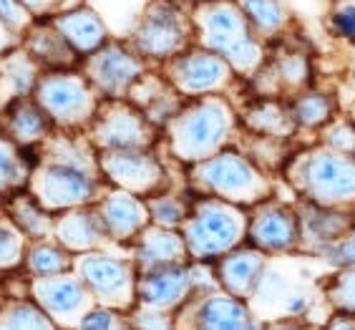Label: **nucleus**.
Returning <instances> with one entry per match:
<instances>
[{
	"label": "nucleus",
	"mask_w": 355,
	"mask_h": 330,
	"mask_svg": "<svg viewBox=\"0 0 355 330\" xmlns=\"http://www.w3.org/2000/svg\"><path fill=\"white\" fill-rule=\"evenodd\" d=\"M18 46H23V33H18V31H13L8 23L0 21V58H3L8 51L18 49Z\"/></svg>",
	"instance_id": "45"
},
{
	"label": "nucleus",
	"mask_w": 355,
	"mask_h": 330,
	"mask_svg": "<svg viewBox=\"0 0 355 330\" xmlns=\"http://www.w3.org/2000/svg\"><path fill=\"white\" fill-rule=\"evenodd\" d=\"M21 3L33 13V18L61 13V6H63V0H21Z\"/></svg>",
	"instance_id": "44"
},
{
	"label": "nucleus",
	"mask_w": 355,
	"mask_h": 330,
	"mask_svg": "<svg viewBox=\"0 0 355 330\" xmlns=\"http://www.w3.org/2000/svg\"><path fill=\"white\" fill-rule=\"evenodd\" d=\"M6 96H3V91H0V111H3V106H6Z\"/></svg>",
	"instance_id": "46"
},
{
	"label": "nucleus",
	"mask_w": 355,
	"mask_h": 330,
	"mask_svg": "<svg viewBox=\"0 0 355 330\" xmlns=\"http://www.w3.org/2000/svg\"><path fill=\"white\" fill-rule=\"evenodd\" d=\"M189 250H187V240L182 232H174V227H162L154 225L139 232L137 237V268L151 270L159 265H174V262H184Z\"/></svg>",
	"instance_id": "23"
},
{
	"label": "nucleus",
	"mask_w": 355,
	"mask_h": 330,
	"mask_svg": "<svg viewBox=\"0 0 355 330\" xmlns=\"http://www.w3.org/2000/svg\"><path fill=\"white\" fill-rule=\"evenodd\" d=\"M199 43L225 55L237 71H254L262 61V51L252 33V23L237 0H205L197 3L191 15Z\"/></svg>",
	"instance_id": "2"
},
{
	"label": "nucleus",
	"mask_w": 355,
	"mask_h": 330,
	"mask_svg": "<svg viewBox=\"0 0 355 330\" xmlns=\"http://www.w3.org/2000/svg\"><path fill=\"white\" fill-rule=\"evenodd\" d=\"M194 277L191 268L184 262L174 265H159V268L141 270L137 277V303L144 310H159L169 313L179 308L187 297L194 293Z\"/></svg>",
	"instance_id": "15"
},
{
	"label": "nucleus",
	"mask_w": 355,
	"mask_h": 330,
	"mask_svg": "<svg viewBox=\"0 0 355 330\" xmlns=\"http://www.w3.org/2000/svg\"><path fill=\"white\" fill-rule=\"evenodd\" d=\"M98 166L106 182L139 197L164 189L166 172L162 162L146 149H98Z\"/></svg>",
	"instance_id": "13"
},
{
	"label": "nucleus",
	"mask_w": 355,
	"mask_h": 330,
	"mask_svg": "<svg viewBox=\"0 0 355 330\" xmlns=\"http://www.w3.org/2000/svg\"><path fill=\"white\" fill-rule=\"evenodd\" d=\"M33 164L23 157V146L0 131V194H13L28 186Z\"/></svg>",
	"instance_id": "28"
},
{
	"label": "nucleus",
	"mask_w": 355,
	"mask_h": 330,
	"mask_svg": "<svg viewBox=\"0 0 355 330\" xmlns=\"http://www.w3.org/2000/svg\"><path fill=\"white\" fill-rule=\"evenodd\" d=\"M8 214L28 240H46L48 234L53 232V214L43 209L31 192L15 194Z\"/></svg>",
	"instance_id": "27"
},
{
	"label": "nucleus",
	"mask_w": 355,
	"mask_h": 330,
	"mask_svg": "<svg viewBox=\"0 0 355 330\" xmlns=\"http://www.w3.org/2000/svg\"><path fill=\"white\" fill-rule=\"evenodd\" d=\"M96 212L101 217V225L106 229V237L116 242H129L139 237L151 214L146 202L139 200V194H131L126 189H114L109 194H101V200L96 202Z\"/></svg>",
	"instance_id": "17"
},
{
	"label": "nucleus",
	"mask_w": 355,
	"mask_h": 330,
	"mask_svg": "<svg viewBox=\"0 0 355 330\" xmlns=\"http://www.w3.org/2000/svg\"><path fill=\"white\" fill-rule=\"evenodd\" d=\"M322 146L355 157V121H335L322 134Z\"/></svg>",
	"instance_id": "38"
},
{
	"label": "nucleus",
	"mask_w": 355,
	"mask_h": 330,
	"mask_svg": "<svg viewBox=\"0 0 355 330\" xmlns=\"http://www.w3.org/2000/svg\"><path fill=\"white\" fill-rule=\"evenodd\" d=\"M322 257H328L330 265H338V268H348V265H355V229L348 232L343 240L333 242L330 248L322 250Z\"/></svg>",
	"instance_id": "42"
},
{
	"label": "nucleus",
	"mask_w": 355,
	"mask_h": 330,
	"mask_svg": "<svg viewBox=\"0 0 355 330\" xmlns=\"http://www.w3.org/2000/svg\"><path fill=\"white\" fill-rule=\"evenodd\" d=\"M157 139V126L144 109L123 103V98H106L91 121V141L96 149H146Z\"/></svg>",
	"instance_id": "10"
},
{
	"label": "nucleus",
	"mask_w": 355,
	"mask_h": 330,
	"mask_svg": "<svg viewBox=\"0 0 355 330\" xmlns=\"http://www.w3.org/2000/svg\"><path fill=\"white\" fill-rule=\"evenodd\" d=\"M23 46L48 71L73 69L76 61H78V53L73 51V46L63 38V33L51 21L41 23V26H31Z\"/></svg>",
	"instance_id": "24"
},
{
	"label": "nucleus",
	"mask_w": 355,
	"mask_h": 330,
	"mask_svg": "<svg viewBox=\"0 0 355 330\" xmlns=\"http://www.w3.org/2000/svg\"><path fill=\"white\" fill-rule=\"evenodd\" d=\"M232 63L225 55L199 46V49H184L169 58L166 78L182 96H207L225 91L232 78Z\"/></svg>",
	"instance_id": "12"
},
{
	"label": "nucleus",
	"mask_w": 355,
	"mask_h": 330,
	"mask_svg": "<svg viewBox=\"0 0 355 330\" xmlns=\"http://www.w3.org/2000/svg\"><path fill=\"white\" fill-rule=\"evenodd\" d=\"M31 295L48 315L53 318L55 325H76L81 318L96 305V297L86 288V282L76 272H55V275L31 277Z\"/></svg>",
	"instance_id": "14"
},
{
	"label": "nucleus",
	"mask_w": 355,
	"mask_h": 330,
	"mask_svg": "<svg viewBox=\"0 0 355 330\" xmlns=\"http://www.w3.org/2000/svg\"><path fill=\"white\" fill-rule=\"evenodd\" d=\"M242 10L247 13L252 28L262 35L280 33L287 23V8L280 0H239Z\"/></svg>",
	"instance_id": "33"
},
{
	"label": "nucleus",
	"mask_w": 355,
	"mask_h": 330,
	"mask_svg": "<svg viewBox=\"0 0 355 330\" xmlns=\"http://www.w3.org/2000/svg\"><path fill=\"white\" fill-rule=\"evenodd\" d=\"M290 114L295 119V126H305V129H318L325 126L335 114V98L330 94H318V91H308L300 94L290 106Z\"/></svg>",
	"instance_id": "31"
},
{
	"label": "nucleus",
	"mask_w": 355,
	"mask_h": 330,
	"mask_svg": "<svg viewBox=\"0 0 355 330\" xmlns=\"http://www.w3.org/2000/svg\"><path fill=\"white\" fill-rule=\"evenodd\" d=\"M275 71H277V78L285 83L287 89H300L310 78V61L302 51H287L277 58Z\"/></svg>",
	"instance_id": "35"
},
{
	"label": "nucleus",
	"mask_w": 355,
	"mask_h": 330,
	"mask_svg": "<svg viewBox=\"0 0 355 330\" xmlns=\"http://www.w3.org/2000/svg\"><path fill=\"white\" fill-rule=\"evenodd\" d=\"M232 119L230 103L219 94H207L189 106H182L177 116L166 124L171 154L187 164H197L222 152L232 131Z\"/></svg>",
	"instance_id": "3"
},
{
	"label": "nucleus",
	"mask_w": 355,
	"mask_h": 330,
	"mask_svg": "<svg viewBox=\"0 0 355 330\" xmlns=\"http://www.w3.org/2000/svg\"><path fill=\"white\" fill-rule=\"evenodd\" d=\"M191 28L194 23L171 0H149L131 33V49L144 58L169 61L189 46Z\"/></svg>",
	"instance_id": "8"
},
{
	"label": "nucleus",
	"mask_w": 355,
	"mask_h": 330,
	"mask_svg": "<svg viewBox=\"0 0 355 330\" xmlns=\"http://www.w3.org/2000/svg\"><path fill=\"white\" fill-rule=\"evenodd\" d=\"M144 202L149 207L151 222H154V225H162V227H179V225H184V220L191 212L189 205H187L182 197H177V194L157 192V194L144 197Z\"/></svg>",
	"instance_id": "34"
},
{
	"label": "nucleus",
	"mask_w": 355,
	"mask_h": 330,
	"mask_svg": "<svg viewBox=\"0 0 355 330\" xmlns=\"http://www.w3.org/2000/svg\"><path fill=\"white\" fill-rule=\"evenodd\" d=\"M0 21L8 23L18 33H28L33 26V13L21 0H0Z\"/></svg>",
	"instance_id": "40"
},
{
	"label": "nucleus",
	"mask_w": 355,
	"mask_h": 330,
	"mask_svg": "<svg viewBox=\"0 0 355 330\" xmlns=\"http://www.w3.org/2000/svg\"><path fill=\"white\" fill-rule=\"evenodd\" d=\"M76 275L86 282L98 305L116 310H129L137 303V270L126 260L106 252H78L73 257Z\"/></svg>",
	"instance_id": "9"
},
{
	"label": "nucleus",
	"mask_w": 355,
	"mask_h": 330,
	"mask_svg": "<svg viewBox=\"0 0 355 330\" xmlns=\"http://www.w3.org/2000/svg\"><path fill=\"white\" fill-rule=\"evenodd\" d=\"M247 240L262 252H290L300 240V220L290 207L267 202L247 222Z\"/></svg>",
	"instance_id": "16"
},
{
	"label": "nucleus",
	"mask_w": 355,
	"mask_h": 330,
	"mask_svg": "<svg viewBox=\"0 0 355 330\" xmlns=\"http://www.w3.org/2000/svg\"><path fill=\"white\" fill-rule=\"evenodd\" d=\"M98 96L101 94L91 86L89 78L73 69L46 71L33 89V98L61 129H78L91 124L101 106Z\"/></svg>",
	"instance_id": "6"
},
{
	"label": "nucleus",
	"mask_w": 355,
	"mask_h": 330,
	"mask_svg": "<svg viewBox=\"0 0 355 330\" xmlns=\"http://www.w3.org/2000/svg\"><path fill=\"white\" fill-rule=\"evenodd\" d=\"M297 220H300V237L313 242L318 252H322L333 242L343 240L345 234L355 229V217L350 212H340V209L310 200H305Z\"/></svg>",
	"instance_id": "21"
},
{
	"label": "nucleus",
	"mask_w": 355,
	"mask_h": 330,
	"mask_svg": "<svg viewBox=\"0 0 355 330\" xmlns=\"http://www.w3.org/2000/svg\"><path fill=\"white\" fill-rule=\"evenodd\" d=\"M290 182L302 197L318 205L335 207L355 200V157L328 146L302 154L290 166Z\"/></svg>",
	"instance_id": "5"
},
{
	"label": "nucleus",
	"mask_w": 355,
	"mask_h": 330,
	"mask_svg": "<svg viewBox=\"0 0 355 330\" xmlns=\"http://www.w3.org/2000/svg\"><path fill=\"white\" fill-rule=\"evenodd\" d=\"M98 154L71 137H46V152L28 179V192L51 214L101 200Z\"/></svg>",
	"instance_id": "1"
},
{
	"label": "nucleus",
	"mask_w": 355,
	"mask_h": 330,
	"mask_svg": "<svg viewBox=\"0 0 355 330\" xmlns=\"http://www.w3.org/2000/svg\"><path fill=\"white\" fill-rule=\"evenodd\" d=\"M58 31L63 33V38L73 46V51L78 55H89L94 51H98L103 43L109 41V28L103 23V18L96 13L94 8H73V10H61L51 18Z\"/></svg>",
	"instance_id": "22"
},
{
	"label": "nucleus",
	"mask_w": 355,
	"mask_h": 330,
	"mask_svg": "<svg viewBox=\"0 0 355 330\" xmlns=\"http://www.w3.org/2000/svg\"><path fill=\"white\" fill-rule=\"evenodd\" d=\"M69 268H73V252H69L63 245L35 240L26 252V270L31 272V277L55 275Z\"/></svg>",
	"instance_id": "29"
},
{
	"label": "nucleus",
	"mask_w": 355,
	"mask_h": 330,
	"mask_svg": "<svg viewBox=\"0 0 355 330\" xmlns=\"http://www.w3.org/2000/svg\"><path fill=\"white\" fill-rule=\"evenodd\" d=\"M53 121L33 96H15L0 111V131L23 149L43 144L53 131Z\"/></svg>",
	"instance_id": "18"
},
{
	"label": "nucleus",
	"mask_w": 355,
	"mask_h": 330,
	"mask_svg": "<svg viewBox=\"0 0 355 330\" xmlns=\"http://www.w3.org/2000/svg\"><path fill=\"white\" fill-rule=\"evenodd\" d=\"M353 78H355V61H353Z\"/></svg>",
	"instance_id": "47"
},
{
	"label": "nucleus",
	"mask_w": 355,
	"mask_h": 330,
	"mask_svg": "<svg viewBox=\"0 0 355 330\" xmlns=\"http://www.w3.org/2000/svg\"><path fill=\"white\" fill-rule=\"evenodd\" d=\"M23 237L13 220H0V272L23 265Z\"/></svg>",
	"instance_id": "36"
},
{
	"label": "nucleus",
	"mask_w": 355,
	"mask_h": 330,
	"mask_svg": "<svg viewBox=\"0 0 355 330\" xmlns=\"http://www.w3.org/2000/svg\"><path fill=\"white\" fill-rule=\"evenodd\" d=\"M0 328H58L53 318L41 305L31 300H6L0 303Z\"/></svg>",
	"instance_id": "32"
},
{
	"label": "nucleus",
	"mask_w": 355,
	"mask_h": 330,
	"mask_svg": "<svg viewBox=\"0 0 355 330\" xmlns=\"http://www.w3.org/2000/svg\"><path fill=\"white\" fill-rule=\"evenodd\" d=\"M330 28L335 35L355 41V0H338L330 13Z\"/></svg>",
	"instance_id": "41"
},
{
	"label": "nucleus",
	"mask_w": 355,
	"mask_h": 330,
	"mask_svg": "<svg viewBox=\"0 0 355 330\" xmlns=\"http://www.w3.org/2000/svg\"><path fill=\"white\" fill-rule=\"evenodd\" d=\"M267 262L265 252L260 248H242V250H230L222 254L217 268V282L219 288L237 297H250L260 282L262 272H265Z\"/></svg>",
	"instance_id": "20"
},
{
	"label": "nucleus",
	"mask_w": 355,
	"mask_h": 330,
	"mask_svg": "<svg viewBox=\"0 0 355 330\" xmlns=\"http://www.w3.org/2000/svg\"><path fill=\"white\" fill-rule=\"evenodd\" d=\"M197 328L207 330H230V328H254L252 310L242 303V297L230 295V293H209V295L199 303L197 313Z\"/></svg>",
	"instance_id": "25"
},
{
	"label": "nucleus",
	"mask_w": 355,
	"mask_h": 330,
	"mask_svg": "<svg viewBox=\"0 0 355 330\" xmlns=\"http://www.w3.org/2000/svg\"><path fill=\"white\" fill-rule=\"evenodd\" d=\"M134 325L137 328H171V320L166 313H159V310H144L139 315H134Z\"/></svg>",
	"instance_id": "43"
},
{
	"label": "nucleus",
	"mask_w": 355,
	"mask_h": 330,
	"mask_svg": "<svg viewBox=\"0 0 355 330\" xmlns=\"http://www.w3.org/2000/svg\"><path fill=\"white\" fill-rule=\"evenodd\" d=\"M187 250L194 260H212L234 250L247 234V217L234 202L207 194L191 207L189 217L182 225Z\"/></svg>",
	"instance_id": "4"
},
{
	"label": "nucleus",
	"mask_w": 355,
	"mask_h": 330,
	"mask_svg": "<svg viewBox=\"0 0 355 330\" xmlns=\"http://www.w3.org/2000/svg\"><path fill=\"white\" fill-rule=\"evenodd\" d=\"M78 328H94V330H114V328H126L123 323V315H119L116 308H109V305H98L96 303L94 308L81 318Z\"/></svg>",
	"instance_id": "39"
},
{
	"label": "nucleus",
	"mask_w": 355,
	"mask_h": 330,
	"mask_svg": "<svg viewBox=\"0 0 355 330\" xmlns=\"http://www.w3.org/2000/svg\"><path fill=\"white\" fill-rule=\"evenodd\" d=\"M247 126L260 137H290L295 129V119L290 109L275 101H262L247 111Z\"/></svg>",
	"instance_id": "30"
},
{
	"label": "nucleus",
	"mask_w": 355,
	"mask_h": 330,
	"mask_svg": "<svg viewBox=\"0 0 355 330\" xmlns=\"http://www.w3.org/2000/svg\"><path fill=\"white\" fill-rule=\"evenodd\" d=\"M194 3H205V0H194Z\"/></svg>",
	"instance_id": "48"
},
{
	"label": "nucleus",
	"mask_w": 355,
	"mask_h": 330,
	"mask_svg": "<svg viewBox=\"0 0 355 330\" xmlns=\"http://www.w3.org/2000/svg\"><path fill=\"white\" fill-rule=\"evenodd\" d=\"M38 71H41V63L28 53L26 46L8 51L0 58V91H3L6 101L15 96H31L41 78Z\"/></svg>",
	"instance_id": "26"
},
{
	"label": "nucleus",
	"mask_w": 355,
	"mask_h": 330,
	"mask_svg": "<svg viewBox=\"0 0 355 330\" xmlns=\"http://www.w3.org/2000/svg\"><path fill=\"white\" fill-rule=\"evenodd\" d=\"M328 297L338 310L355 313V265H348L333 277L328 285Z\"/></svg>",
	"instance_id": "37"
},
{
	"label": "nucleus",
	"mask_w": 355,
	"mask_h": 330,
	"mask_svg": "<svg viewBox=\"0 0 355 330\" xmlns=\"http://www.w3.org/2000/svg\"><path fill=\"white\" fill-rule=\"evenodd\" d=\"M53 234L58 245H63L69 252L78 254L98 248L106 237V229H103L96 207L86 205L58 212V217H53Z\"/></svg>",
	"instance_id": "19"
},
{
	"label": "nucleus",
	"mask_w": 355,
	"mask_h": 330,
	"mask_svg": "<svg viewBox=\"0 0 355 330\" xmlns=\"http://www.w3.org/2000/svg\"><path fill=\"white\" fill-rule=\"evenodd\" d=\"M194 184L207 194L222 197L234 205H254L267 197V182L262 172L247 157L230 149L212 154L194 164Z\"/></svg>",
	"instance_id": "7"
},
{
	"label": "nucleus",
	"mask_w": 355,
	"mask_h": 330,
	"mask_svg": "<svg viewBox=\"0 0 355 330\" xmlns=\"http://www.w3.org/2000/svg\"><path fill=\"white\" fill-rule=\"evenodd\" d=\"M144 73V55L116 41H106L98 51L83 55V76L103 98H126Z\"/></svg>",
	"instance_id": "11"
}]
</instances>
